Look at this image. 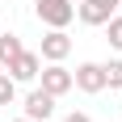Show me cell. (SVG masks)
Here are the masks:
<instances>
[{"mask_svg":"<svg viewBox=\"0 0 122 122\" xmlns=\"http://www.w3.org/2000/svg\"><path fill=\"white\" fill-rule=\"evenodd\" d=\"M72 80H76L80 93H101V88H105V67H101V63H80L72 72Z\"/></svg>","mask_w":122,"mask_h":122,"instance_id":"52a82bcc","label":"cell"},{"mask_svg":"<svg viewBox=\"0 0 122 122\" xmlns=\"http://www.w3.org/2000/svg\"><path fill=\"white\" fill-rule=\"evenodd\" d=\"M38 80H42V88H46L51 97H63V93H72V88H76L72 72H67L63 63H46V67L38 72Z\"/></svg>","mask_w":122,"mask_h":122,"instance_id":"5b68a950","label":"cell"},{"mask_svg":"<svg viewBox=\"0 0 122 122\" xmlns=\"http://www.w3.org/2000/svg\"><path fill=\"white\" fill-rule=\"evenodd\" d=\"M101 30H105V42H110L114 51H122V13H114V17L101 25Z\"/></svg>","mask_w":122,"mask_h":122,"instance_id":"9c48e42d","label":"cell"},{"mask_svg":"<svg viewBox=\"0 0 122 122\" xmlns=\"http://www.w3.org/2000/svg\"><path fill=\"white\" fill-rule=\"evenodd\" d=\"M21 51H25V46H21V38H17V34H0V67H9Z\"/></svg>","mask_w":122,"mask_h":122,"instance_id":"ba28073f","label":"cell"},{"mask_svg":"<svg viewBox=\"0 0 122 122\" xmlns=\"http://www.w3.org/2000/svg\"><path fill=\"white\" fill-rule=\"evenodd\" d=\"M118 9H122V0H80L76 4V17L84 25H105Z\"/></svg>","mask_w":122,"mask_h":122,"instance_id":"7a4b0ae2","label":"cell"},{"mask_svg":"<svg viewBox=\"0 0 122 122\" xmlns=\"http://www.w3.org/2000/svg\"><path fill=\"white\" fill-rule=\"evenodd\" d=\"M101 67H105V88H122V59H110V63H101Z\"/></svg>","mask_w":122,"mask_h":122,"instance_id":"30bf717a","label":"cell"},{"mask_svg":"<svg viewBox=\"0 0 122 122\" xmlns=\"http://www.w3.org/2000/svg\"><path fill=\"white\" fill-rule=\"evenodd\" d=\"M38 55H42V63H63L67 55H72V38H67V30H46Z\"/></svg>","mask_w":122,"mask_h":122,"instance_id":"3957f363","label":"cell"},{"mask_svg":"<svg viewBox=\"0 0 122 122\" xmlns=\"http://www.w3.org/2000/svg\"><path fill=\"white\" fill-rule=\"evenodd\" d=\"M17 101V80L9 72H0V105H13Z\"/></svg>","mask_w":122,"mask_h":122,"instance_id":"8fae6325","label":"cell"},{"mask_svg":"<svg viewBox=\"0 0 122 122\" xmlns=\"http://www.w3.org/2000/svg\"><path fill=\"white\" fill-rule=\"evenodd\" d=\"M63 122H88V114H80V110H72V114H67Z\"/></svg>","mask_w":122,"mask_h":122,"instance_id":"7c38bea8","label":"cell"},{"mask_svg":"<svg viewBox=\"0 0 122 122\" xmlns=\"http://www.w3.org/2000/svg\"><path fill=\"white\" fill-rule=\"evenodd\" d=\"M13 122H34V118H25V114H21V118H13Z\"/></svg>","mask_w":122,"mask_h":122,"instance_id":"4fadbf2b","label":"cell"},{"mask_svg":"<svg viewBox=\"0 0 122 122\" xmlns=\"http://www.w3.org/2000/svg\"><path fill=\"white\" fill-rule=\"evenodd\" d=\"M34 17L46 30H67L76 21V4L72 0H34Z\"/></svg>","mask_w":122,"mask_h":122,"instance_id":"6da1fadb","label":"cell"},{"mask_svg":"<svg viewBox=\"0 0 122 122\" xmlns=\"http://www.w3.org/2000/svg\"><path fill=\"white\" fill-rule=\"evenodd\" d=\"M55 101H59V97H51V93H46L42 84H38V88H30V93H25V101H21V105H25V118H34V122H46L51 114H55Z\"/></svg>","mask_w":122,"mask_h":122,"instance_id":"8992f818","label":"cell"},{"mask_svg":"<svg viewBox=\"0 0 122 122\" xmlns=\"http://www.w3.org/2000/svg\"><path fill=\"white\" fill-rule=\"evenodd\" d=\"M4 72H9L17 84H34L38 72H42V55H38V51H21V55H17L9 67H4Z\"/></svg>","mask_w":122,"mask_h":122,"instance_id":"277c9868","label":"cell"}]
</instances>
